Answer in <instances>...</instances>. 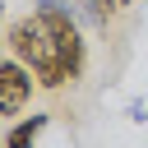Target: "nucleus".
I'll return each mask as SVG.
<instances>
[{
    "mask_svg": "<svg viewBox=\"0 0 148 148\" xmlns=\"http://www.w3.org/2000/svg\"><path fill=\"white\" fill-rule=\"evenodd\" d=\"M9 46H14V56H18V60H23L32 74H37V83H42V88L74 83V69L65 65V56H60V42H56V37H51V28L37 18V9L9 28Z\"/></svg>",
    "mask_w": 148,
    "mask_h": 148,
    "instance_id": "nucleus-1",
    "label": "nucleus"
},
{
    "mask_svg": "<svg viewBox=\"0 0 148 148\" xmlns=\"http://www.w3.org/2000/svg\"><path fill=\"white\" fill-rule=\"evenodd\" d=\"M32 97V69L14 56V60H0V116H14L23 111Z\"/></svg>",
    "mask_w": 148,
    "mask_h": 148,
    "instance_id": "nucleus-2",
    "label": "nucleus"
},
{
    "mask_svg": "<svg viewBox=\"0 0 148 148\" xmlns=\"http://www.w3.org/2000/svg\"><path fill=\"white\" fill-rule=\"evenodd\" d=\"M42 130H46V116H28V120H18V125L5 134V148H32Z\"/></svg>",
    "mask_w": 148,
    "mask_h": 148,
    "instance_id": "nucleus-3",
    "label": "nucleus"
},
{
    "mask_svg": "<svg viewBox=\"0 0 148 148\" xmlns=\"http://www.w3.org/2000/svg\"><path fill=\"white\" fill-rule=\"evenodd\" d=\"M0 18H5V5H0Z\"/></svg>",
    "mask_w": 148,
    "mask_h": 148,
    "instance_id": "nucleus-4",
    "label": "nucleus"
}]
</instances>
